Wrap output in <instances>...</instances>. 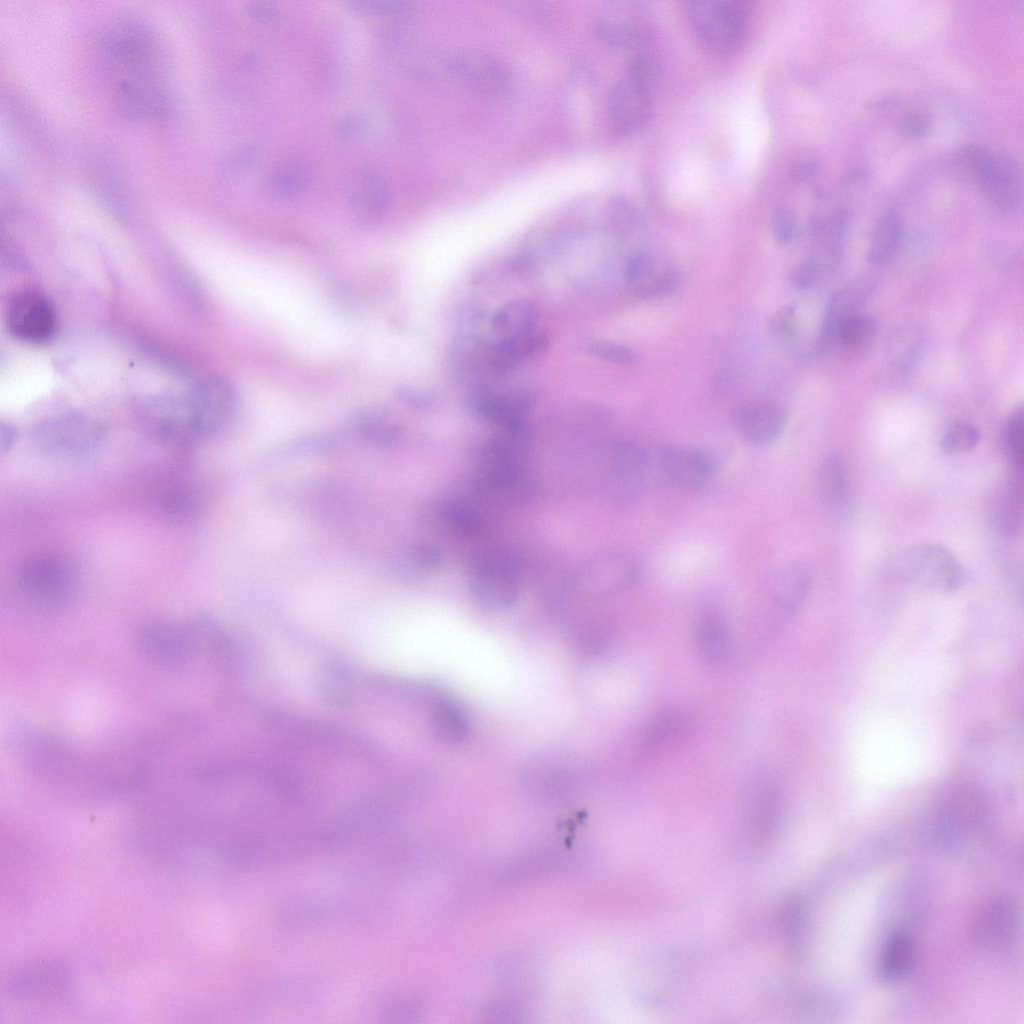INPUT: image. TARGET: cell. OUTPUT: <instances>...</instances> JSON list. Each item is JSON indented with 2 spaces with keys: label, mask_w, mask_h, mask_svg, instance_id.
<instances>
[{
  "label": "cell",
  "mask_w": 1024,
  "mask_h": 1024,
  "mask_svg": "<svg viewBox=\"0 0 1024 1024\" xmlns=\"http://www.w3.org/2000/svg\"><path fill=\"white\" fill-rule=\"evenodd\" d=\"M596 480L609 497L628 501L639 494L655 465L654 455L635 439L602 440L592 451Z\"/></svg>",
  "instance_id": "cell-1"
},
{
  "label": "cell",
  "mask_w": 1024,
  "mask_h": 1024,
  "mask_svg": "<svg viewBox=\"0 0 1024 1024\" xmlns=\"http://www.w3.org/2000/svg\"><path fill=\"white\" fill-rule=\"evenodd\" d=\"M77 572L64 556L42 552L25 558L16 568L15 591L37 611H55L66 606L77 587Z\"/></svg>",
  "instance_id": "cell-2"
},
{
  "label": "cell",
  "mask_w": 1024,
  "mask_h": 1024,
  "mask_svg": "<svg viewBox=\"0 0 1024 1024\" xmlns=\"http://www.w3.org/2000/svg\"><path fill=\"white\" fill-rule=\"evenodd\" d=\"M183 399L196 441L222 434L232 423L238 406L234 386L220 376L202 379L183 395Z\"/></svg>",
  "instance_id": "cell-3"
},
{
  "label": "cell",
  "mask_w": 1024,
  "mask_h": 1024,
  "mask_svg": "<svg viewBox=\"0 0 1024 1024\" xmlns=\"http://www.w3.org/2000/svg\"><path fill=\"white\" fill-rule=\"evenodd\" d=\"M977 946L990 960L1008 964L1017 958L1021 940V912L1017 901L999 895L985 903L974 922Z\"/></svg>",
  "instance_id": "cell-4"
},
{
  "label": "cell",
  "mask_w": 1024,
  "mask_h": 1024,
  "mask_svg": "<svg viewBox=\"0 0 1024 1024\" xmlns=\"http://www.w3.org/2000/svg\"><path fill=\"white\" fill-rule=\"evenodd\" d=\"M896 575L910 584L939 592H953L964 581L958 558L945 546L924 543L902 552L895 562Z\"/></svg>",
  "instance_id": "cell-5"
},
{
  "label": "cell",
  "mask_w": 1024,
  "mask_h": 1024,
  "mask_svg": "<svg viewBox=\"0 0 1024 1024\" xmlns=\"http://www.w3.org/2000/svg\"><path fill=\"white\" fill-rule=\"evenodd\" d=\"M32 437L36 445L49 454L75 457L99 448L105 439V430L89 416L67 413L41 421L34 427Z\"/></svg>",
  "instance_id": "cell-6"
},
{
  "label": "cell",
  "mask_w": 1024,
  "mask_h": 1024,
  "mask_svg": "<svg viewBox=\"0 0 1024 1024\" xmlns=\"http://www.w3.org/2000/svg\"><path fill=\"white\" fill-rule=\"evenodd\" d=\"M654 462L667 481L687 492L710 487L723 465L721 455L712 450L680 444L659 447Z\"/></svg>",
  "instance_id": "cell-7"
},
{
  "label": "cell",
  "mask_w": 1024,
  "mask_h": 1024,
  "mask_svg": "<svg viewBox=\"0 0 1024 1024\" xmlns=\"http://www.w3.org/2000/svg\"><path fill=\"white\" fill-rule=\"evenodd\" d=\"M688 14L695 33L711 48L731 51L745 39L747 17L742 6L735 1H691Z\"/></svg>",
  "instance_id": "cell-8"
},
{
  "label": "cell",
  "mask_w": 1024,
  "mask_h": 1024,
  "mask_svg": "<svg viewBox=\"0 0 1024 1024\" xmlns=\"http://www.w3.org/2000/svg\"><path fill=\"white\" fill-rule=\"evenodd\" d=\"M639 557L624 549H608L584 559L577 571L580 586L595 596H609L633 587L642 577Z\"/></svg>",
  "instance_id": "cell-9"
},
{
  "label": "cell",
  "mask_w": 1024,
  "mask_h": 1024,
  "mask_svg": "<svg viewBox=\"0 0 1024 1024\" xmlns=\"http://www.w3.org/2000/svg\"><path fill=\"white\" fill-rule=\"evenodd\" d=\"M469 587L475 600L489 609L513 605L519 595V579L513 565L498 554L479 557L470 568Z\"/></svg>",
  "instance_id": "cell-10"
},
{
  "label": "cell",
  "mask_w": 1024,
  "mask_h": 1024,
  "mask_svg": "<svg viewBox=\"0 0 1024 1024\" xmlns=\"http://www.w3.org/2000/svg\"><path fill=\"white\" fill-rule=\"evenodd\" d=\"M6 322L13 337L31 345L49 343L57 331V315L51 302L34 291L17 293L7 307Z\"/></svg>",
  "instance_id": "cell-11"
},
{
  "label": "cell",
  "mask_w": 1024,
  "mask_h": 1024,
  "mask_svg": "<svg viewBox=\"0 0 1024 1024\" xmlns=\"http://www.w3.org/2000/svg\"><path fill=\"white\" fill-rule=\"evenodd\" d=\"M537 399V391L529 387L500 391L480 386L469 395L467 405L475 415L502 428L525 423Z\"/></svg>",
  "instance_id": "cell-12"
},
{
  "label": "cell",
  "mask_w": 1024,
  "mask_h": 1024,
  "mask_svg": "<svg viewBox=\"0 0 1024 1024\" xmlns=\"http://www.w3.org/2000/svg\"><path fill=\"white\" fill-rule=\"evenodd\" d=\"M812 583V571L807 564L789 562L765 575L759 587V595L776 612L791 615L803 605Z\"/></svg>",
  "instance_id": "cell-13"
},
{
  "label": "cell",
  "mask_w": 1024,
  "mask_h": 1024,
  "mask_svg": "<svg viewBox=\"0 0 1024 1024\" xmlns=\"http://www.w3.org/2000/svg\"><path fill=\"white\" fill-rule=\"evenodd\" d=\"M986 817V803L982 795L971 789L951 793L944 803L936 823V835L946 847H956L975 830Z\"/></svg>",
  "instance_id": "cell-14"
},
{
  "label": "cell",
  "mask_w": 1024,
  "mask_h": 1024,
  "mask_svg": "<svg viewBox=\"0 0 1024 1024\" xmlns=\"http://www.w3.org/2000/svg\"><path fill=\"white\" fill-rule=\"evenodd\" d=\"M927 907L926 894L916 881L898 879L886 888L880 904L882 926L889 933L908 932L918 924Z\"/></svg>",
  "instance_id": "cell-15"
},
{
  "label": "cell",
  "mask_w": 1024,
  "mask_h": 1024,
  "mask_svg": "<svg viewBox=\"0 0 1024 1024\" xmlns=\"http://www.w3.org/2000/svg\"><path fill=\"white\" fill-rule=\"evenodd\" d=\"M390 190L384 174L373 166L355 171L348 184V202L355 217L364 223L379 221L390 206Z\"/></svg>",
  "instance_id": "cell-16"
},
{
  "label": "cell",
  "mask_w": 1024,
  "mask_h": 1024,
  "mask_svg": "<svg viewBox=\"0 0 1024 1024\" xmlns=\"http://www.w3.org/2000/svg\"><path fill=\"white\" fill-rule=\"evenodd\" d=\"M977 181L986 199L997 207L1011 209L1021 201V167L1010 154L991 152Z\"/></svg>",
  "instance_id": "cell-17"
},
{
  "label": "cell",
  "mask_w": 1024,
  "mask_h": 1024,
  "mask_svg": "<svg viewBox=\"0 0 1024 1024\" xmlns=\"http://www.w3.org/2000/svg\"><path fill=\"white\" fill-rule=\"evenodd\" d=\"M786 423V411L771 402H747L741 405L734 415V424L739 436L755 447L768 446L776 441Z\"/></svg>",
  "instance_id": "cell-18"
},
{
  "label": "cell",
  "mask_w": 1024,
  "mask_h": 1024,
  "mask_svg": "<svg viewBox=\"0 0 1024 1024\" xmlns=\"http://www.w3.org/2000/svg\"><path fill=\"white\" fill-rule=\"evenodd\" d=\"M549 346V337L538 329L521 337H496L487 346L485 356L494 372L507 374L542 357Z\"/></svg>",
  "instance_id": "cell-19"
},
{
  "label": "cell",
  "mask_w": 1024,
  "mask_h": 1024,
  "mask_svg": "<svg viewBox=\"0 0 1024 1024\" xmlns=\"http://www.w3.org/2000/svg\"><path fill=\"white\" fill-rule=\"evenodd\" d=\"M445 69L455 80L483 91H500L509 83L506 68L479 52H464L446 61Z\"/></svg>",
  "instance_id": "cell-20"
},
{
  "label": "cell",
  "mask_w": 1024,
  "mask_h": 1024,
  "mask_svg": "<svg viewBox=\"0 0 1024 1024\" xmlns=\"http://www.w3.org/2000/svg\"><path fill=\"white\" fill-rule=\"evenodd\" d=\"M894 843L884 836H873L847 850L831 863L836 881L854 879L870 874L887 863L894 855Z\"/></svg>",
  "instance_id": "cell-21"
},
{
  "label": "cell",
  "mask_w": 1024,
  "mask_h": 1024,
  "mask_svg": "<svg viewBox=\"0 0 1024 1024\" xmlns=\"http://www.w3.org/2000/svg\"><path fill=\"white\" fill-rule=\"evenodd\" d=\"M869 293L870 283L856 280L831 297L817 338L816 347L820 352L834 348L837 328L844 320L861 312Z\"/></svg>",
  "instance_id": "cell-22"
},
{
  "label": "cell",
  "mask_w": 1024,
  "mask_h": 1024,
  "mask_svg": "<svg viewBox=\"0 0 1024 1024\" xmlns=\"http://www.w3.org/2000/svg\"><path fill=\"white\" fill-rule=\"evenodd\" d=\"M624 278L631 291L639 298L662 296L671 291L675 283L672 270L660 266L646 253H637L627 260Z\"/></svg>",
  "instance_id": "cell-23"
},
{
  "label": "cell",
  "mask_w": 1024,
  "mask_h": 1024,
  "mask_svg": "<svg viewBox=\"0 0 1024 1024\" xmlns=\"http://www.w3.org/2000/svg\"><path fill=\"white\" fill-rule=\"evenodd\" d=\"M609 105L615 128L632 132L648 118L650 92L625 78L613 88Z\"/></svg>",
  "instance_id": "cell-24"
},
{
  "label": "cell",
  "mask_w": 1024,
  "mask_h": 1024,
  "mask_svg": "<svg viewBox=\"0 0 1024 1024\" xmlns=\"http://www.w3.org/2000/svg\"><path fill=\"white\" fill-rule=\"evenodd\" d=\"M917 944L908 932L889 933L877 962V975L886 983L905 979L917 962Z\"/></svg>",
  "instance_id": "cell-25"
},
{
  "label": "cell",
  "mask_w": 1024,
  "mask_h": 1024,
  "mask_svg": "<svg viewBox=\"0 0 1024 1024\" xmlns=\"http://www.w3.org/2000/svg\"><path fill=\"white\" fill-rule=\"evenodd\" d=\"M816 490L829 509H844L849 498V481L844 459L831 452L823 457L816 472Z\"/></svg>",
  "instance_id": "cell-26"
},
{
  "label": "cell",
  "mask_w": 1024,
  "mask_h": 1024,
  "mask_svg": "<svg viewBox=\"0 0 1024 1024\" xmlns=\"http://www.w3.org/2000/svg\"><path fill=\"white\" fill-rule=\"evenodd\" d=\"M540 312L534 302L518 298L498 307L491 318V325L497 337L515 338L538 330Z\"/></svg>",
  "instance_id": "cell-27"
},
{
  "label": "cell",
  "mask_w": 1024,
  "mask_h": 1024,
  "mask_svg": "<svg viewBox=\"0 0 1024 1024\" xmlns=\"http://www.w3.org/2000/svg\"><path fill=\"white\" fill-rule=\"evenodd\" d=\"M990 514L992 520L1004 534H1014L1022 521V485L1018 476L1004 482L996 491Z\"/></svg>",
  "instance_id": "cell-28"
},
{
  "label": "cell",
  "mask_w": 1024,
  "mask_h": 1024,
  "mask_svg": "<svg viewBox=\"0 0 1024 1024\" xmlns=\"http://www.w3.org/2000/svg\"><path fill=\"white\" fill-rule=\"evenodd\" d=\"M354 433L363 441L375 445H389L398 439L399 424L394 415L383 408H367L357 413L352 421Z\"/></svg>",
  "instance_id": "cell-29"
},
{
  "label": "cell",
  "mask_w": 1024,
  "mask_h": 1024,
  "mask_svg": "<svg viewBox=\"0 0 1024 1024\" xmlns=\"http://www.w3.org/2000/svg\"><path fill=\"white\" fill-rule=\"evenodd\" d=\"M902 234L898 215L890 210L882 214L873 226L866 258L873 265H882L896 253Z\"/></svg>",
  "instance_id": "cell-30"
},
{
  "label": "cell",
  "mask_w": 1024,
  "mask_h": 1024,
  "mask_svg": "<svg viewBox=\"0 0 1024 1024\" xmlns=\"http://www.w3.org/2000/svg\"><path fill=\"white\" fill-rule=\"evenodd\" d=\"M307 183L303 162L298 158H286L274 165L268 181L269 193L277 199H290L299 195Z\"/></svg>",
  "instance_id": "cell-31"
},
{
  "label": "cell",
  "mask_w": 1024,
  "mask_h": 1024,
  "mask_svg": "<svg viewBox=\"0 0 1024 1024\" xmlns=\"http://www.w3.org/2000/svg\"><path fill=\"white\" fill-rule=\"evenodd\" d=\"M595 33L605 44L617 48H632L643 39L637 22L620 15L605 14L595 21Z\"/></svg>",
  "instance_id": "cell-32"
},
{
  "label": "cell",
  "mask_w": 1024,
  "mask_h": 1024,
  "mask_svg": "<svg viewBox=\"0 0 1024 1024\" xmlns=\"http://www.w3.org/2000/svg\"><path fill=\"white\" fill-rule=\"evenodd\" d=\"M923 347L924 337L921 331L916 327L902 326L890 334L886 353L894 366L907 369L917 362Z\"/></svg>",
  "instance_id": "cell-33"
},
{
  "label": "cell",
  "mask_w": 1024,
  "mask_h": 1024,
  "mask_svg": "<svg viewBox=\"0 0 1024 1024\" xmlns=\"http://www.w3.org/2000/svg\"><path fill=\"white\" fill-rule=\"evenodd\" d=\"M431 724L437 737L449 744L461 743L469 734L467 716L453 702L438 703L432 711Z\"/></svg>",
  "instance_id": "cell-34"
},
{
  "label": "cell",
  "mask_w": 1024,
  "mask_h": 1024,
  "mask_svg": "<svg viewBox=\"0 0 1024 1024\" xmlns=\"http://www.w3.org/2000/svg\"><path fill=\"white\" fill-rule=\"evenodd\" d=\"M876 334V321L862 312L844 320L836 330L834 347L861 350L870 345Z\"/></svg>",
  "instance_id": "cell-35"
},
{
  "label": "cell",
  "mask_w": 1024,
  "mask_h": 1024,
  "mask_svg": "<svg viewBox=\"0 0 1024 1024\" xmlns=\"http://www.w3.org/2000/svg\"><path fill=\"white\" fill-rule=\"evenodd\" d=\"M604 220L611 234L626 236L639 227L642 215L638 206L631 199L623 195H616L611 197L605 206Z\"/></svg>",
  "instance_id": "cell-36"
},
{
  "label": "cell",
  "mask_w": 1024,
  "mask_h": 1024,
  "mask_svg": "<svg viewBox=\"0 0 1024 1024\" xmlns=\"http://www.w3.org/2000/svg\"><path fill=\"white\" fill-rule=\"evenodd\" d=\"M698 636L707 646L709 658L719 659L725 651L728 638L726 621L720 611L715 608L705 610L698 621ZM703 643V644H704Z\"/></svg>",
  "instance_id": "cell-37"
},
{
  "label": "cell",
  "mask_w": 1024,
  "mask_h": 1024,
  "mask_svg": "<svg viewBox=\"0 0 1024 1024\" xmlns=\"http://www.w3.org/2000/svg\"><path fill=\"white\" fill-rule=\"evenodd\" d=\"M578 346L588 354L614 364H631L637 360V354L628 346L613 341L582 338Z\"/></svg>",
  "instance_id": "cell-38"
},
{
  "label": "cell",
  "mask_w": 1024,
  "mask_h": 1024,
  "mask_svg": "<svg viewBox=\"0 0 1024 1024\" xmlns=\"http://www.w3.org/2000/svg\"><path fill=\"white\" fill-rule=\"evenodd\" d=\"M1004 446L1007 456L1019 471L1024 459V410L1017 407L1008 417L1004 428Z\"/></svg>",
  "instance_id": "cell-39"
},
{
  "label": "cell",
  "mask_w": 1024,
  "mask_h": 1024,
  "mask_svg": "<svg viewBox=\"0 0 1024 1024\" xmlns=\"http://www.w3.org/2000/svg\"><path fill=\"white\" fill-rule=\"evenodd\" d=\"M980 439V432L975 426L960 422L945 432L941 439V449L949 455L969 452L979 444Z\"/></svg>",
  "instance_id": "cell-40"
},
{
  "label": "cell",
  "mask_w": 1024,
  "mask_h": 1024,
  "mask_svg": "<svg viewBox=\"0 0 1024 1024\" xmlns=\"http://www.w3.org/2000/svg\"><path fill=\"white\" fill-rule=\"evenodd\" d=\"M470 504L453 501L447 504L444 513L449 525L461 534H476L483 526L480 515Z\"/></svg>",
  "instance_id": "cell-41"
},
{
  "label": "cell",
  "mask_w": 1024,
  "mask_h": 1024,
  "mask_svg": "<svg viewBox=\"0 0 1024 1024\" xmlns=\"http://www.w3.org/2000/svg\"><path fill=\"white\" fill-rule=\"evenodd\" d=\"M820 163V155L813 147H801L791 157L789 176L796 183L806 182L817 173Z\"/></svg>",
  "instance_id": "cell-42"
},
{
  "label": "cell",
  "mask_w": 1024,
  "mask_h": 1024,
  "mask_svg": "<svg viewBox=\"0 0 1024 1024\" xmlns=\"http://www.w3.org/2000/svg\"><path fill=\"white\" fill-rule=\"evenodd\" d=\"M798 230V219L795 211L787 205L774 209L771 217V234L779 245L790 243Z\"/></svg>",
  "instance_id": "cell-43"
},
{
  "label": "cell",
  "mask_w": 1024,
  "mask_h": 1024,
  "mask_svg": "<svg viewBox=\"0 0 1024 1024\" xmlns=\"http://www.w3.org/2000/svg\"><path fill=\"white\" fill-rule=\"evenodd\" d=\"M991 152L978 144H967L956 155L957 168L966 176L978 180Z\"/></svg>",
  "instance_id": "cell-44"
},
{
  "label": "cell",
  "mask_w": 1024,
  "mask_h": 1024,
  "mask_svg": "<svg viewBox=\"0 0 1024 1024\" xmlns=\"http://www.w3.org/2000/svg\"><path fill=\"white\" fill-rule=\"evenodd\" d=\"M933 117L924 107H915L904 114L899 130L902 136L918 139L925 136L932 127Z\"/></svg>",
  "instance_id": "cell-45"
},
{
  "label": "cell",
  "mask_w": 1024,
  "mask_h": 1024,
  "mask_svg": "<svg viewBox=\"0 0 1024 1024\" xmlns=\"http://www.w3.org/2000/svg\"><path fill=\"white\" fill-rule=\"evenodd\" d=\"M626 78L651 92L656 81V67L651 57L644 53L636 55L629 64Z\"/></svg>",
  "instance_id": "cell-46"
},
{
  "label": "cell",
  "mask_w": 1024,
  "mask_h": 1024,
  "mask_svg": "<svg viewBox=\"0 0 1024 1024\" xmlns=\"http://www.w3.org/2000/svg\"><path fill=\"white\" fill-rule=\"evenodd\" d=\"M798 326L797 310L792 304L780 306L769 319L771 332L779 338H790Z\"/></svg>",
  "instance_id": "cell-47"
},
{
  "label": "cell",
  "mask_w": 1024,
  "mask_h": 1024,
  "mask_svg": "<svg viewBox=\"0 0 1024 1024\" xmlns=\"http://www.w3.org/2000/svg\"><path fill=\"white\" fill-rule=\"evenodd\" d=\"M352 9L364 15H391L405 12L406 3L393 0H356L350 3Z\"/></svg>",
  "instance_id": "cell-48"
},
{
  "label": "cell",
  "mask_w": 1024,
  "mask_h": 1024,
  "mask_svg": "<svg viewBox=\"0 0 1024 1024\" xmlns=\"http://www.w3.org/2000/svg\"><path fill=\"white\" fill-rule=\"evenodd\" d=\"M400 397L409 407L418 411L431 410L437 404V399L432 393L414 387L401 389Z\"/></svg>",
  "instance_id": "cell-49"
},
{
  "label": "cell",
  "mask_w": 1024,
  "mask_h": 1024,
  "mask_svg": "<svg viewBox=\"0 0 1024 1024\" xmlns=\"http://www.w3.org/2000/svg\"><path fill=\"white\" fill-rule=\"evenodd\" d=\"M819 277V269L812 263H801L796 266L790 275L791 284L799 290L812 286Z\"/></svg>",
  "instance_id": "cell-50"
},
{
  "label": "cell",
  "mask_w": 1024,
  "mask_h": 1024,
  "mask_svg": "<svg viewBox=\"0 0 1024 1024\" xmlns=\"http://www.w3.org/2000/svg\"><path fill=\"white\" fill-rule=\"evenodd\" d=\"M256 158V151L251 147L241 148L227 159L225 168L229 171L243 170L249 167Z\"/></svg>",
  "instance_id": "cell-51"
},
{
  "label": "cell",
  "mask_w": 1024,
  "mask_h": 1024,
  "mask_svg": "<svg viewBox=\"0 0 1024 1024\" xmlns=\"http://www.w3.org/2000/svg\"><path fill=\"white\" fill-rule=\"evenodd\" d=\"M247 10L249 16L259 22H270L274 20L278 14V11L273 4L265 1L250 2Z\"/></svg>",
  "instance_id": "cell-52"
},
{
  "label": "cell",
  "mask_w": 1024,
  "mask_h": 1024,
  "mask_svg": "<svg viewBox=\"0 0 1024 1024\" xmlns=\"http://www.w3.org/2000/svg\"><path fill=\"white\" fill-rule=\"evenodd\" d=\"M368 127V120L361 114L347 115L341 122V132L346 136L361 134Z\"/></svg>",
  "instance_id": "cell-53"
},
{
  "label": "cell",
  "mask_w": 1024,
  "mask_h": 1024,
  "mask_svg": "<svg viewBox=\"0 0 1024 1024\" xmlns=\"http://www.w3.org/2000/svg\"><path fill=\"white\" fill-rule=\"evenodd\" d=\"M16 428L8 423L2 422L0 427V451L1 454L8 452L15 444L17 440Z\"/></svg>",
  "instance_id": "cell-54"
}]
</instances>
